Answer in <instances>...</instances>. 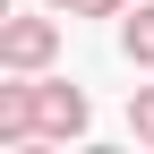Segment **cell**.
Instances as JSON below:
<instances>
[{
	"mask_svg": "<svg viewBox=\"0 0 154 154\" xmlns=\"http://www.w3.org/2000/svg\"><path fill=\"white\" fill-rule=\"evenodd\" d=\"M26 137H43V120H34V77L0 69V146H26Z\"/></svg>",
	"mask_w": 154,
	"mask_h": 154,
	"instance_id": "3",
	"label": "cell"
},
{
	"mask_svg": "<svg viewBox=\"0 0 154 154\" xmlns=\"http://www.w3.org/2000/svg\"><path fill=\"white\" fill-rule=\"evenodd\" d=\"M128 137L154 146V86H128Z\"/></svg>",
	"mask_w": 154,
	"mask_h": 154,
	"instance_id": "5",
	"label": "cell"
},
{
	"mask_svg": "<svg viewBox=\"0 0 154 154\" xmlns=\"http://www.w3.org/2000/svg\"><path fill=\"white\" fill-rule=\"evenodd\" d=\"M51 60H60V9L0 17V69H17V77H43Z\"/></svg>",
	"mask_w": 154,
	"mask_h": 154,
	"instance_id": "1",
	"label": "cell"
},
{
	"mask_svg": "<svg viewBox=\"0 0 154 154\" xmlns=\"http://www.w3.org/2000/svg\"><path fill=\"white\" fill-rule=\"evenodd\" d=\"M43 9H60V17H120L128 0H43Z\"/></svg>",
	"mask_w": 154,
	"mask_h": 154,
	"instance_id": "6",
	"label": "cell"
},
{
	"mask_svg": "<svg viewBox=\"0 0 154 154\" xmlns=\"http://www.w3.org/2000/svg\"><path fill=\"white\" fill-rule=\"evenodd\" d=\"M120 60L154 77V0H137V9H120Z\"/></svg>",
	"mask_w": 154,
	"mask_h": 154,
	"instance_id": "4",
	"label": "cell"
},
{
	"mask_svg": "<svg viewBox=\"0 0 154 154\" xmlns=\"http://www.w3.org/2000/svg\"><path fill=\"white\" fill-rule=\"evenodd\" d=\"M34 120H43V137H60V146H77L94 128V103H86V86H69V77H34Z\"/></svg>",
	"mask_w": 154,
	"mask_h": 154,
	"instance_id": "2",
	"label": "cell"
}]
</instances>
